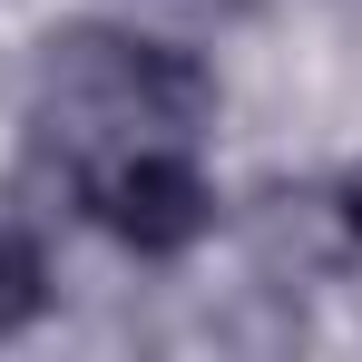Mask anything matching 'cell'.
<instances>
[{
    "label": "cell",
    "mask_w": 362,
    "mask_h": 362,
    "mask_svg": "<svg viewBox=\"0 0 362 362\" xmlns=\"http://www.w3.org/2000/svg\"><path fill=\"white\" fill-rule=\"evenodd\" d=\"M30 323H40V255L0 226V343H20Z\"/></svg>",
    "instance_id": "7a4b0ae2"
},
{
    "label": "cell",
    "mask_w": 362,
    "mask_h": 362,
    "mask_svg": "<svg viewBox=\"0 0 362 362\" xmlns=\"http://www.w3.org/2000/svg\"><path fill=\"white\" fill-rule=\"evenodd\" d=\"M78 226L127 264H196L226 226V177L206 167V137H118L69 167Z\"/></svg>",
    "instance_id": "6da1fadb"
},
{
    "label": "cell",
    "mask_w": 362,
    "mask_h": 362,
    "mask_svg": "<svg viewBox=\"0 0 362 362\" xmlns=\"http://www.w3.org/2000/svg\"><path fill=\"white\" fill-rule=\"evenodd\" d=\"M323 216H333V235H353V245H362V157L323 186Z\"/></svg>",
    "instance_id": "3957f363"
}]
</instances>
